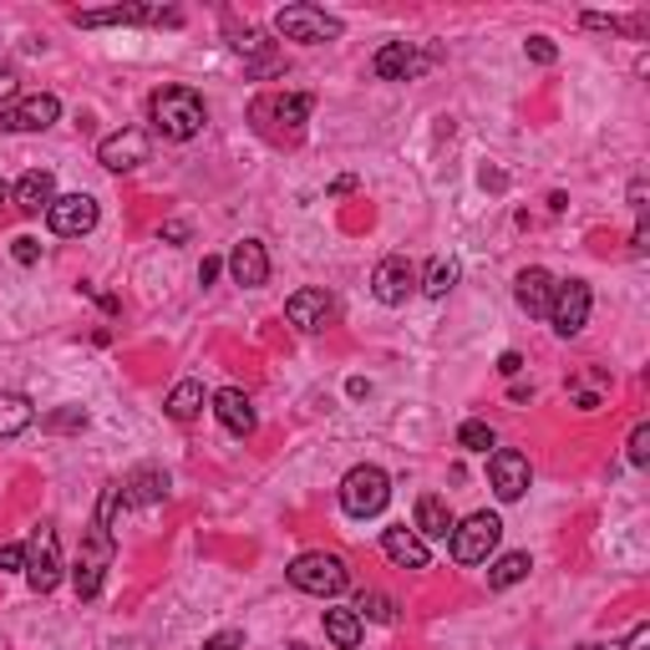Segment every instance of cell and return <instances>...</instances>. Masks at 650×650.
Returning <instances> with one entry per match:
<instances>
[{"label":"cell","instance_id":"cell-1","mask_svg":"<svg viewBox=\"0 0 650 650\" xmlns=\"http://www.w3.org/2000/svg\"><path fill=\"white\" fill-rule=\"evenodd\" d=\"M148 112H153V128L169 138V143H189V138L204 133V122H209L204 97L193 92V87H158Z\"/></svg>","mask_w":650,"mask_h":650},{"label":"cell","instance_id":"cell-2","mask_svg":"<svg viewBox=\"0 0 650 650\" xmlns=\"http://www.w3.org/2000/svg\"><path fill=\"white\" fill-rule=\"evenodd\" d=\"M305 118H311V97L305 92H265L254 97L250 108L254 133L270 138V143H301Z\"/></svg>","mask_w":650,"mask_h":650},{"label":"cell","instance_id":"cell-3","mask_svg":"<svg viewBox=\"0 0 650 650\" xmlns=\"http://www.w3.org/2000/svg\"><path fill=\"white\" fill-rule=\"evenodd\" d=\"M290 585H295L301 595H315V600H336V595L351 585V569L341 555L315 549V555H301L295 565H290Z\"/></svg>","mask_w":650,"mask_h":650},{"label":"cell","instance_id":"cell-4","mask_svg":"<svg viewBox=\"0 0 650 650\" xmlns=\"http://www.w3.org/2000/svg\"><path fill=\"white\" fill-rule=\"evenodd\" d=\"M275 31L285 41L321 47V41H341L346 21H341V16H331V11H321V6H305V0H295V6H280V11H275Z\"/></svg>","mask_w":650,"mask_h":650},{"label":"cell","instance_id":"cell-5","mask_svg":"<svg viewBox=\"0 0 650 650\" xmlns=\"http://www.w3.org/2000/svg\"><path fill=\"white\" fill-rule=\"evenodd\" d=\"M112 569V524L97 518L92 529H87V544L82 555H77V569H72V585H77V600H97L102 595V579Z\"/></svg>","mask_w":650,"mask_h":650},{"label":"cell","instance_id":"cell-6","mask_svg":"<svg viewBox=\"0 0 650 650\" xmlns=\"http://www.w3.org/2000/svg\"><path fill=\"white\" fill-rule=\"evenodd\" d=\"M386 504H392V478H386L382 468L362 463V468H351L346 478H341V508H346L351 518H376Z\"/></svg>","mask_w":650,"mask_h":650},{"label":"cell","instance_id":"cell-7","mask_svg":"<svg viewBox=\"0 0 650 650\" xmlns=\"http://www.w3.org/2000/svg\"><path fill=\"white\" fill-rule=\"evenodd\" d=\"M498 539H504L498 514H473V518H463L458 529H453V559H458V565H488V555L498 549Z\"/></svg>","mask_w":650,"mask_h":650},{"label":"cell","instance_id":"cell-8","mask_svg":"<svg viewBox=\"0 0 650 650\" xmlns=\"http://www.w3.org/2000/svg\"><path fill=\"white\" fill-rule=\"evenodd\" d=\"M590 305H595V295H590V285H585V280H559L555 301H549V325H555L565 341L579 336V331L590 325Z\"/></svg>","mask_w":650,"mask_h":650},{"label":"cell","instance_id":"cell-9","mask_svg":"<svg viewBox=\"0 0 650 650\" xmlns=\"http://www.w3.org/2000/svg\"><path fill=\"white\" fill-rule=\"evenodd\" d=\"M26 579H31V590L37 595H51L61 585V539H57V529H47V524L37 529V539L26 544Z\"/></svg>","mask_w":650,"mask_h":650},{"label":"cell","instance_id":"cell-10","mask_svg":"<svg viewBox=\"0 0 650 650\" xmlns=\"http://www.w3.org/2000/svg\"><path fill=\"white\" fill-rule=\"evenodd\" d=\"M433 61H437V51H422V47H412V41H386V47L376 51L372 72L382 77V82H412V77H422Z\"/></svg>","mask_w":650,"mask_h":650},{"label":"cell","instance_id":"cell-11","mask_svg":"<svg viewBox=\"0 0 650 650\" xmlns=\"http://www.w3.org/2000/svg\"><path fill=\"white\" fill-rule=\"evenodd\" d=\"M47 224L61 240H82V234L97 230V199L92 193H61L57 204L47 209Z\"/></svg>","mask_w":650,"mask_h":650},{"label":"cell","instance_id":"cell-12","mask_svg":"<svg viewBox=\"0 0 650 650\" xmlns=\"http://www.w3.org/2000/svg\"><path fill=\"white\" fill-rule=\"evenodd\" d=\"M148 133H138V128H122V133H112V138H102L97 143V163L102 169H112V173H133V169H143L148 163Z\"/></svg>","mask_w":650,"mask_h":650},{"label":"cell","instance_id":"cell-13","mask_svg":"<svg viewBox=\"0 0 650 650\" xmlns=\"http://www.w3.org/2000/svg\"><path fill=\"white\" fill-rule=\"evenodd\" d=\"M57 118H61V102L51 92H37V97H21L16 108L0 112V128H6V133H41V128H51Z\"/></svg>","mask_w":650,"mask_h":650},{"label":"cell","instance_id":"cell-14","mask_svg":"<svg viewBox=\"0 0 650 650\" xmlns=\"http://www.w3.org/2000/svg\"><path fill=\"white\" fill-rule=\"evenodd\" d=\"M412 290H417V265L412 260H402V254H392V260H382L372 275V295L382 305H407Z\"/></svg>","mask_w":650,"mask_h":650},{"label":"cell","instance_id":"cell-15","mask_svg":"<svg viewBox=\"0 0 650 650\" xmlns=\"http://www.w3.org/2000/svg\"><path fill=\"white\" fill-rule=\"evenodd\" d=\"M529 458L524 453H514V447H498L494 458H488V483H494V494L504 498V504H514V498H524V488H529Z\"/></svg>","mask_w":650,"mask_h":650},{"label":"cell","instance_id":"cell-16","mask_svg":"<svg viewBox=\"0 0 650 650\" xmlns=\"http://www.w3.org/2000/svg\"><path fill=\"white\" fill-rule=\"evenodd\" d=\"M143 21H179V11L163 6H108V11H72V26L97 31V26H143Z\"/></svg>","mask_w":650,"mask_h":650},{"label":"cell","instance_id":"cell-17","mask_svg":"<svg viewBox=\"0 0 650 650\" xmlns=\"http://www.w3.org/2000/svg\"><path fill=\"white\" fill-rule=\"evenodd\" d=\"M555 285L559 280L549 275V270H539V265H529V270H518V280H514V295H518V305L529 315H539V321H549V301H555Z\"/></svg>","mask_w":650,"mask_h":650},{"label":"cell","instance_id":"cell-18","mask_svg":"<svg viewBox=\"0 0 650 650\" xmlns=\"http://www.w3.org/2000/svg\"><path fill=\"white\" fill-rule=\"evenodd\" d=\"M230 275H234V285H244V290H260L270 280V254H265V244L260 240H240L230 250Z\"/></svg>","mask_w":650,"mask_h":650},{"label":"cell","instance_id":"cell-19","mask_svg":"<svg viewBox=\"0 0 650 650\" xmlns=\"http://www.w3.org/2000/svg\"><path fill=\"white\" fill-rule=\"evenodd\" d=\"M285 321L295 325V331H321L325 321H331V295L325 290H295L285 301Z\"/></svg>","mask_w":650,"mask_h":650},{"label":"cell","instance_id":"cell-20","mask_svg":"<svg viewBox=\"0 0 650 650\" xmlns=\"http://www.w3.org/2000/svg\"><path fill=\"white\" fill-rule=\"evenodd\" d=\"M118 488H122V504L153 508V504H163V498H169V473H163V468H138V473H128Z\"/></svg>","mask_w":650,"mask_h":650},{"label":"cell","instance_id":"cell-21","mask_svg":"<svg viewBox=\"0 0 650 650\" xmlns=\"http://www.w3.org/2000/svg\"><path fill=\"white\" fill-rule=\"evenodd\" d=\"M382 549H386V559H392V565H402V569H427V565H433L427 544H422L417 529H407V524H402V529H386L382 534Z\"/></svg>","mask_w":650,"mask_h":650},{"label":"cell","instance_id":"cell-22","mask_svg":"<svg viewBox=\"0 0 650 650\" xmlns=\"http://www.w3.org/2000/svg\"><path fill=\"white\" fill-rule=\"evenodd\" d=\"M11 199H16V209H21V214H47V209L57 204V179H51L47 169H31L21 183H16Z\"/></svg>","mask_w":650,"mask_h":650},{"label":"cell","instance_id":"cell-23","mask_svg":"<svg viewBox=\"0 0 650 650\" xmlns=\"http://www.w3.org/2000/svg\"><path fill=\"white\" fill-rule=\"evenodd\" d=\"M453 529H458V518H453L447 498L422 494L417 498V539H453Z\"/></svg>","mask_w":650,"mask_h":650},{"label":"cell","instance_id":"cell-24","mask_svg":"<svg viewBox=\"0 0 650 650\" xmlns=\"http://www.w3.org/2000/svg\"><path fill=\"white\" fill-rule=\"evenodd\" d=\"M214 412H219V422H224L234 437H250L254 433V402L244 397L240 386H224V392H214Z\"/></svg>","mask_w":650,"mask_h":650},{"label":"cell","instance_id":"cell-25","mask_svg":"<svg viewBox=\"0 0 650 650\" xmlns=\"http://www.w3.org/2000/svg\"><path fill=\"white\" fill-rule=\"evenodd\" d=\"M37 422V407L26 392H0V437H21Z\"/></svg>","mask_w":650,"mask_h":650},{"label":"cell","instance_id":"cell-26","mask_svg":"<svg viewBox=\"0 0 650 650\" xmlns=\"http://www.w3.org/2000/svg\"><path fill=\"white\" fill-rule=\"evenodd\" d=\"M362 615L356 610H325V640H331V646L336 650H356L362 646Z\"/></svg>","mask_w":650,"mask_h":650},{"label":"cell","instance_id":"cell-27","mask_svg":"<svg viewBox=\"0 0 650 650\" xmlns=\"http://www.w3.org/2000/svg\"><path fill=\"white\" fill-rule=\"evenodd\" d=\"M204 382H179V386H173V392H169V417L173 422H193V417H199V412H204Z\"/></svg>","mask_w":650,"mask_h":650},{"label":"cell","instance_id":"cell-28","mask_svg":"<svg viewBox=\"0 0 650 650\" xmlns=\"http://www.w3.org/2000/svg\"><path fill=\"white\" fill-rule=\"evenodd\" d=\"M529 555H504L494 569H488V590H514L518 579H529Z\"/></svg>","mask_w":650,"mask_h":650},{"label":"cell","instance_id":"cell-29","mask_svg":"<svg viewBox=\"0 0 650 650\" xmlns=\"http://www.w3.org/2000/svg\"><path fill=\"white\" fill-rule=\"evenodd\" d=\"M356 615H362V620H376V626H392V620H397V600L382 590H362L356 595Z\"/></svg>","mask_w":650,"mask_h":650},{"label":"cell","instance_id":"cell-30","mask_svg":"<svg viewBox=\"0 0 650 650\" xmlns=\"http://www.w3.org/2000/svg\"><path fill=\"white\" fill-rule=\"evenodd\" d=\"M453 285H458V260H453V254H443V260H433V265H427V280H422V290H427L433 301H443Z\"/></svg>","mask_w":650,"mask_h":650},{"label":"cell","instance_id":"cell-31","mask_svg":"<svg viewBox=\"0 0 650 650\" xmlns=\"http://www.w3.org/2000/svg\"><path fill=\"white\" fill-rule=\"evenodd\" d=\"M458 443L468 447V453H488V447H498V437H494V427H488V422H463L458 427Z\"/></svg>","mask_w":650,"mask_h":650},{"label":"cell","instance_id":"cell-32","mask_svg":"<svg viewBox=\"0 0 650 650\" xmlns=\"http://www.w3.org/2000/svg\"><path fill=\"white\" fill-rule=\"evenodd\" d=\"M626 458L636 463V468H646V463H650V422H636V433H630Z\"/></svg>","mask_w":650,"mask_h":650},{"label":"cell","instance_id":"cell-33","mask_svg":"<svg viewBox=\"0 0 650 650\" xmlns=\"http://www.w3.org/2000/svg\"><path fill=\"white\" fill-rule=\"evenodd\" d=\"M11 254H16V260H21V265H37V260H41V240H31V234H21V240L11 244Z\"/></svg>","mask_w":650,"mask_h":650},{"label":"cell","instance_id":"cell-34","mask_svg":"<svg viewBox=\"0 0 650 650\" xmlns=\"http://www.w3.org/2000/svg\"><path fill=\"white\" fill-rule=\"evenodd\" d=\"M529 57L539 61V67H549V61L559 57V47H555V41H549V37H534V41H529Z\"/></svg>","mask_w":650,"mask_h":650},{"label":"cell","instance_id":"cell-35","mask_svg":"<svg viewBox=\"0 0 650 650\" xmlns=\"http://www.w3.org/2000/svg\"><path fill=\"white\" fill-rule=\"evenodd\" d=\"M234 51H244V57H260V51H265V37H260V31H240V37H234Z\"/></svg>","mask_w":650,"mask_h":650},{"label":"cell","instance_id":"cell-36","mask_svg":"<svg viewBox=\"0 0 650 650\" xmlns=\"http://www.w3.org/2000/svg\"><path fill=\"white\" fill-rule=\"evenodd\" d=\"M0 569H26V549H21V544H6V549H0Z\"/></svg>","mask_w":650,"mask_h":650},{"label":"cell","instance_id":"cell-37","mask_svg":"<svg viewBox=\"0 0 650 650\" xmlns=\"http://www.w3.org/2000/svg\"><path fill=\"white\" fill-rule=\"evenodd\" d=\"M204 650H244V636L240 630H224V636H214Z\"/></svg>","mask_w":650,"mask_h":650},{"label":"cell","instance_id":"cell-38","mask_svg":"<svg viewBox=\"0 0 650 650\" xmlns=\"http://www.w3.org/2000/svg\"><path fill=\"white\" fill-rule=\"evenodd\" d=\"M82 422H87V412L72 407V412H57V417H47V427H82Z\"/></svg>","mask_w":650,"mask_h":650},{"label":"cell","instance_id":"cell-39","mask_svg":"<svg viewBox=\"0 0 650 650\" xmlns=\"http://www.w3.org/2000/svg\"><path fill=\"white\" fill-rule=\"evenodd\" d=\"M163 240L183 244V240H189V224H183V219H169V224H163Z\"/></svg>","mask_w":650,"mask_h":650},{"label":"cell","instance_id":"cell-40","mask_svg":"<svg viewBox=\"0 0 650 650\" xmlns=\"http://www.w3.org/2000/svg\"><path fill=\"white\" fill-rule=\"evenodd\" d=\"M219 270H224L219 260H204V265H199V285H214V280H219Z\"/></svg>","mask_w":650,"mask_h":650},{"label":"cell","instance_id":"cell-41","mask_svg":"<svg viewBox=\"0 0 650 650\" xmlns=\"http://www.w3.org/2000/svg\"><path fill=\"white\" fill-rule=\"evenodd\" d=\"M518 366H524V356H518V351H504V362H498V372H504V376H518Z\"/></svg>","mask_w":650,"mask_h":650},{"label":"cell","instance_id":"cell-42","mask_svg":"<svg viewBox=\"0 0 650 650\" xmlns=\"http://www.w3.org/2000/svg\"><path fill=\"white\" fill-rule=\"evenodd\" d=\"M6 97H16V72L11 67H0V102H6Z\"/></svg>","mask_w":650,"mask_h":650},{"label":"cell","instance_id":"cell-43","mask_svg":"<svg viewBox=\"0 0 650 650\" xmlns=\"http://www.w3.org/2000/svg\"><path fill=\"white\" fill-rule=\"evenodd\" d=\"M585 650H626V646H585Z\"/></svg>","mask_w":650,"mask_h":650},{"label":"cell","instance_id":"cell-44","mask_svg":"<svg viewBox=\"0 0 650 650\" xmlns=\"http://www.w3.org/2000/svg\"><path fill=\"white\" fill-rule=\"evenodd\" d=\"M0 204H6V183H0Z\"/></svg>","mask_w":650,"mask_h":650}]
</instances>
